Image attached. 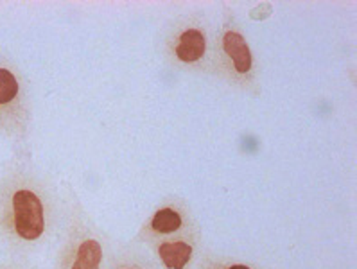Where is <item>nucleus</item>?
<instances>
[{
    "label": "nucleus",
    "instance_id": "obj_5",
    "mask_svg": "<svg viewBox=\"0 0 357 269\" xmlns=\"http://www.w3.org/2000/svg\"><path fill=\"white\" fill-rule=\"evenodd\" d=\"M101 244L93 239L84 240L79 246V249H77L76 262L72 264V269H97L99 264H101Z\"/></svg>",
    "mask_w": 357,
    "mask_h": 269
},
{
    "label": "nucleus",
    "instance_id": "obj_7",
    "mask_svg": "<svg viewBox=\"0 0 357 269\" xmlns=\"http://www.w3.org/2000/svg\"><path fill=\"white\" fill-rule=\"evenodd\" d=\"M18 93L17 77L6 68H0V105L13 101Z\"/></svg>",
    "mask_w": 357,
    "mask_h": 269
},
{
    "label": "nucleus",
    "instance_id": "obj_8",
    "mask_svg": "<svg viewBox=\"0 0 357 269\" xmlns=\"http://www.w3.org/2000/svg\"><path fill=\"white\" fill-rule=\"evenodd\" d=\"M230 269H250V268H246V266H231Z\"/></svg>",
    "mask_w": 357,
    "mask_h": 269
},
{
    "label": "nucleus",
    "instance_id": "obj_4",
    "mask_svg": "<svg viewBox=\"0 0 357 269\" xmlns=\"http://www.w3.org/2000/svg\"><path fill=\"white\" fill-rule=\"evenodd\" d=\"M158 253L169 269H183L190 261L192 248L187 243H165L160 246Z\"/></svg>",
    "mask_w": 357,
    "mask_h": 269
},
{
    "label": "nucleus",
    "instance_id": "obj_2",
    "mask_svg": "<svg viewBox=\"0 0 357 269\" xmlns=\"http://www.w3.org/2000/svg\"><path fill=\"white\" fill-rule=\"evenodd\" d=\"M225 51L234 59L237 72L244 74V72L250 70V67H252V54H250L248 45H246V42H244V38L239 33L225 34Z\"/></svg>",
    "mask_w": 357,
    "mask_h": 269
},
{
    "label": "nucleus",
    "instance_id": "obj_6",
    "mask_svg": "<svg viewBox=\"0 0 357 269\" xmlns=\"http://www.w3.org/2000/svg\"><path fill=\"white\" fill-rule=\"evenodd\" d=\"M181 226V217L178 215V212H174L172 208H164V210H158L153 217V228L160 233H171V231L178 230Z\"/></svg>",
    "mask_w": 357,
    "mask_h": 269
},
{
    "label": "nucleus",
    "instance_id": "obj_1",
    "mask_svg": "<svg viewBox=\"0 0 357 269\" xmlns=\"http://www.w3.org/2000/svg\"><path fill=\"white\" fill-rule=\"evenodd\" d=\"M15 215V230L26 240L38 239L45 228V215L40 198L31 190H17L11 198Z\"/></svg>",
    "mask_w": 357,
    "mask_h": 269
},
{
    "label": "nucleus",
    "instance_id": "obj_3",
    "mask_svg": "<svg viewBox=\"0 0 357 269\" xmlns=\"http://www.w3.org/2000/svg\"><path fill=\"white\" fill-rule=\"evenodd\" d=\"M205 52V36L202 31L198 29H189L181 34L180 43L176 47V54L181 61H196L199 59Z\"/></svg>",
    "mask_w": 357,
    "mask_h": 269
}]
</instances>
